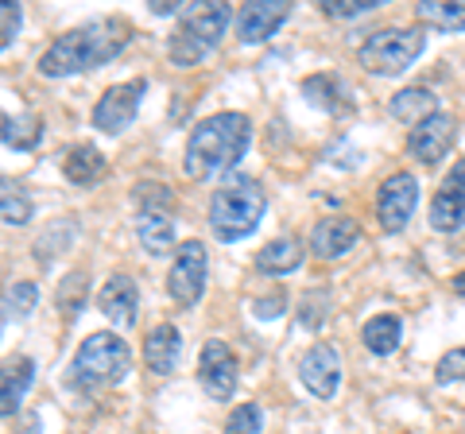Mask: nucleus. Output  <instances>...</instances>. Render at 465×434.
Wrapping results in <instances>:
<instances>
[{"label": "nucleus", "instance_id": "nucleus-9", "mask_svg": "<svg viewBox=\"0 0 465 434\" xmlns=\"http://www.w3.org/2000/svg\"><path fill=\"white\" fill-rule=\"evenodd\" d=\"M419 206V182L411 171H396L381 182V194H376V222H381L384 233H400V229L411 222V213Z\"/></svg>", "mask_w": 465, "mask_h": 434}, {"label": "nucleus", "instance_id": "nucleus-5", "mask_svg": "<svg viewBox=\"0 0 465 434\" xmlns=\"http://www.w3.org/2000/svg\"><path fill=\"white\" fill-rule=\"evenodd\" d=\"M128 365H133V350L124 345V338L105 330L78 345L74 360H70V380L78 388H113L128 372Z\"/></svg>", "mask_w": 465, "mask_h": 434}, {"label": "nucleus", "instance_id": "nucleus-24", "mask_svg": "<svg viewBox=\"0 0 465 434\" xmlns=\"http://www.w3.org/2000/svg\"><path fill=\"white\" fill-rule=\"evenodd\" d=\"M32 194L16 179H0V222L5 225H27L32 222Z\"/></svg>", "mask_w": 465, "mask_h": 434}, {"label": "nucleus", "instance_id": "nucleus-14", "mask_svg": "<svg viewBox=\"0 0 465 434\" xmlns=\"http://www.w3.org/2000/svg\"><path fill=\"white\" fill-rule=\"evenodd\" d=\"M291 16L287 0H264V5H244L237 12V39L241 43H264L280 32V24Z\"/></svg>", "mask_w": 465, "mask_h": 434}, {"label": "nucleus", "instance_id": "nucleus-27", "mask_svg": "<svg viewBox=\"0 0 465 434\" xmlns=\"http://www.w3.org/2000/svg\"><path fill=\"white\" fill-rule=\"evenodd\" d=\"M136 206L140 213H167L174 210V194L167 191V186H159V182H140L136 186Z\"/></svg>", "mask_w": 465, "mask_h": 434}, {"label": "nucleus", "instance_id": "nucleus-34", "mask_svg": "<svg viewBox=\"0 0 465 434\" xmlns=\"http://www.w3.org/2000/svg\"><path fill=\"white\" fill-rule=\"evenodd\" d=\"M434 376H439L442 384H450V380H465V345H458V350L442 353V360H439V369H434Z\"/></svg>", "mask_w": 465, "mask_h": 434}, {"label": "nucleus", "instance_id": "nucleus-15", "mask_svg": "<svg viewBox=\"0 0 465 434\" xmlns=\"http://www.w3.org/2000/svg\"><path fill=\"white\" fill-rule=\"evenodd\" d=\"M357 237H361V229L353 217H322L311 233V249L318 260H338L353 249Z\"/></svg>", "mask_w": 465, "mask_h": 434}, {"label": "nucleus", "instance_id": "nucleus-17", "mask_svg": "<svg viewBox=\"0 0 465 434\" xmlns=\"http://www.w3.org/2000/svg\"><path fill=\"white\" fill-rule=\"evenodd\" d=\"M179 353H183V334H179V326H171V322H159L152 334L143 338V365L155 376H171L174 365H179Z\"/></svg>", "mask_w": 465, "mask_h": 434}, {"label": "nucleus", "instance_id": "nucleus-16", "mask_svg": "<svg viewBox=\"0 0 465 434\" xmlns=\"http://www.w3.org/2000/svg\"><path fill=\"white\" fill-rule=\"evenodd\" d=\"M136 307H140V295H136V283L128 276H109V283L101 287L97 295V311L109 318L113 326L128 330L136 322Z\"/></svg>", "mask_w": 465, "mask_h": 434}, {"label": "nucleus", "instance_id": "nucleus-3", "mask_svg": "<svg viewBox=\"0 0 465 434\" xmlns=\"http://www.w3.org/2000/svg\"><path fill=\"white\" fill-rule=\"evenodd\" d=\"M268 210V198L260 191V182L249 175H229L210 198V229L217 241H244L260 225V217Z\"/></svg>", "mask_w": 465, "mask_h": 434}, {"label": "nucleus", "instance_id": "nucleus-35", "mask_svg": "<svg viewBox=\"0 0 465 434\" xmlns=\"http://www.w3.org/2000/svg\"><path fill=\"white\" fill-rule=\"evenodd\" d=\"M152 12H155V16H174V12H183V5H167V0H152Z\"/></svg>", "mask_w": 465, "mask_h": 434}, {"label": "nucleus", "instance_id": "nucleus-12", "mask_svg": "<svg viewBox=\"0 0 465 434\" xmlns=\"http://www.w3.org/2000/svg\"><path fill=\"white\" fill-rule=\"evenodd\" d=\"M430 225L439 233H458L465 225V159H458L450 167V175L442 179L439 194L430 202Z\"/></svg>", "mask_w": 465, "mask_h": 434}, {"label": "nucleus", "instance_id": "nucleus-31", "mask_svg": "<svg viewBox=\"0 0 465 434\" xmlns=\"http://www.w3.org/2000/svg\"><path fill=\"white\" fill-rule=\"evenodd\" d=\"M381 8V0H326L322 12L333 20H357V16H365V12H376Z\"/></svg>", "mask_w": 465, "mask_h": 434}, {"label": "nucleus", "instance_id": "nucleus-28", "mask_svg": "<svg viewBox=\"0 0 465 434\" xmlns=\"http://www.w3.org/2000/svg\"><path fill=\"white\" fill-rule=\"evenodd\" d=\"M82 307H85V276L82 271H70L63 280V287H58V311L66 318H74Z\"/></svg>", "mask_w": 465, "mask_h": 434}, {"label": "nucleus", "instance_id": "nucleus-18", "mask_svg": "<svg viewBox=\"0 0 465 434\" xmlns=\"http://www.w3.org/2000/svg\"><path fill=\"white\" fill-rule=\"evenodd\" d=\"M32 380H35V360L32 357H8L5 365H0V415H12L20 408Z\"/></svg>", "mask_w": 465, "mask_h": 434}, {"label": "nucleus", "instance_id": "nucleus-29", "mask_svg": "<svg viewBox=\"0 0 465 434\" xmlns=\"http://www.w3.org/2000/svg\"><path fill=\"white\" fill-rule=\"evenodd\" d=\"M35 302H39V287H35V283H27V280L12 283V287H8V295H5V307H8L12 318H27V314L35 311Z\"/></svg>", "mask_w": 465, "mask_h": 434}, {"label": "nucleus", "instance_id": "nucleus-36", "mask_svg": "<svg viewBox=\"0 0 465 434\" xmlns=\"http://www.w3.org/2000/svg\"><path fill=\"white\" fill-rule=\"evenodd\" d=\"M454 291L465 299V271H458V276H454Z\"/></svg>", "mask_w": 465, "mask_h": 434}, {"label": "nucleus", "instance_id": "nucleus-19", "mask_svg": "<svg viewBox=\"0 0 465 434\" xmlns=\"http://www.w3.org/2000/svg\"><path fill=\"white\" fill-rule=\"evenodd\" d=\"M302 264V241L299 237H275L256 252V268L264 276H287Z\"/></svg>", "mask_w": 465, "mask_h": 434}, {"label": "nucleus", "instance_id": "nucleus-25", "mask_svg": "<svg viewBox=\"0 0 465 434\" xmlns=\"http://www.w3.org/2000/svg\"><path fill=\"white\" fill-rule=\"evenodd\" d=\"M430 113H439V109H434V94L430 90H419V85H415V90H403V94L391 97V117L407 121L411 128L419 121H427Z\"/></svg>", "mask_w": 465, "mask_h": 434}, {"label": "nucleus", "instance_id": "nucleus-7", "mask_svg": "<svg viewBox=\"0 0 465 434\" xmlns=\"http://www.w3.org/2000/svg\"><path fill=\"white\" fill-rule=\"evenodd\" d=\"M206 291V244L202 241H183L179 252L171 260L167 271V295L179 302V307H194Z\"/></svg>", "mask_w": 465, "mask_h": 434}, {"label": "nucleus", "instance_id": "nucleus-6", "mask_svg": "<svg viewBox=\"0 0 465 434\" xmlns=\"http://www.w3.org/2000/svg\"><path fill=\"white\" fill-rule=\"evenodd\" d=\"M427 47V35L419 27H388V32H372L357 51V63L369 74H403Z\"/></svg>", "mask_w": 465, "mask_h": 434}, {"label": "nucleus", "instance_id": "nucleus-21", "mask_svg": "<svg viewBox=\"0 0 465 434\" xmlns=\"http://www.w3.org/2000/svg\"><path fill=\"white\" fill-rule=\"evenodd\" d=\"M63 175L74 186H94L105 175V155H101L94 143H78V148H70L63 159Z\"/></svg>", "mask_w": 465, "mask_h": 434}, {"label": "nucleus", "instance_id": "nucleus-4", "mask_svg": "<svg viewBox=\"0 0 465 434\" xmlns=\"http://www.w3.org/2000/svg\"><path fill=\"white\" fill-rule=\"evenodd\" d=\"M232 24L229 5H186L179 12V27L167 43V54L174 66H198L206 54L222 43L225 27Z\"/></svg>", "mask_w": 465, "mask_h": 434}, {"label": "nucleus", "instance_id": "nucleus-23", "mask_svg": "<svg viewBox=\"0 0 465 434\" xmlns=\"http://www.w3.org/2000/svg\"><path fill=\"white\" fill-rule=\"evenodd\" d=\"M43 136V121L39 113H20V117H8V113H0V140L8 143V148L16 152H32Z\"/></svg>", "mask_w": 465, "mask_h": 434}, {"label": "nucleus", "instance_id": "nucleus-11", "mask_svg": "<svg viewBox=\"0 0 465 434\" xmlns=\"http://www.w3.org/2000/svg\"><path fill=\"white\" fill-rule=\"evenodd\" d=\"M454 140H458V121L450 117V113H430L427 121H419L411 133H407V152L415 159H423L427 167H434L454 148Z\"/></svg>", "mask_w": 465, "mask_h": 434}, {"label": "nucleus", "instance_id": "nucleus-2", "mask_svg": "<svg viewBox=\"0 0 465 434\" xmlns=\"http://www.w3.org/2000/svg\"><path fill=\"white\" fill-rule=\"evenodd\" d=\"M252 121L244 113H213V117L198 121L191 140H186L183 167L191 179H210L217 171H229L237 159L249 152Z\"/></svg>", "mask_w": 465, "mask_h": 434}, {"label": "nucleus", "instance_id": "nucleus-20", "mask_svg": "<svg viewBox=\"0 0 465 434\" xmlns=\"http://www.w3.org/2000/svg\"><path fill=\"white\" fill-rule=\"evenodd\" d=\"M400 338H403V322L400 314H372L365 330H361V341H365V350L376 353V357H388L400 350Z\"/></svg>", "mask_w": 465, "mask_h": 434}, {"label": "nucleus", "instance_id": "nucleus-8", "mask_svg": "<svg viewBox=\"0 0 465 434\" xmlns=\"http://www.w3.org/2000/svg\"><path fill=\"white\" fill-rule=\"evenodd\" d=\"M143 94H148V82L143 78L109 85V90L97 97V105H94V128L97 133H105V136H121L124 128L136 121Z\"/></svg>", "mask_w": 465, "mask_h": 434}, {"label": "nucleus", "instance_id": "nucleus-1", "mask_svg": "<svg viewBox=\"0 0 465 434\" xmlns=\"http://www.w3.org/2000/svg\"><path fill=\"white\" fill-rule=\"evenodd\" d=\"M133 39V24L121 16H105V20H90L74 27V32L58 35L39 59V74L43 78H66V74H82V70H97L113 63L116 54L128 47Z\"/></svg>", "mask_w": 465, "mask_h": 434}, {"label": "nucleus", "instance_id": "nucleus-37", "mask_svg": "<svg viewBox=\"0 0 465 434\" xmlns=\"http://www.w3.org/2000/svg\"><path fill=\"white\" fill-rule=\"evenodd\" d=\"M0 330H5V318H0Z\"/></svg>", "mask_w": 465, "mask_h": 434}, {"label": "nucleus", "instance_id": "nucleus-26", "mask_svg": "<svg viewBox=\"0 0 465 434\" xmlns=\"http://www.w3.org/2000/svg\"><path fill=\"white\" fill-rule=\"evenodd\" d=\"M415 16L430 24V27H446V32H465V0L454 5H442V0H430V5H415Z\"/></svg>", "mask_w": 465, "mask_h": 434}, {"label": "nucleus", "instance_id": "nucleus-10", "mask_svg": "<svg viewBox=\"0 0 465 434\" xmlns=\"http://www.w3.org/2000/svg\"><path fill=\"white\" fill-rule=\"evenodd\" d=\"M237 376H241V365L237 357H232V350L225 341H206L198 353V384L206 388V396L213 399H232V392H237Z\"/></svg>", "mask_w": 465, "mask_h": 434}, {"label": "nucleus", "instance_id": "nucleus-33", "mask_svg": "<svg viewBox=\"0 0 465 434\" xmlns=\"http://www.w3.org/2000/svg\"><path fill=\"white\" fill-rule=\"evenodd\" d=\"M20 20H24L20 5H12V0H0V51H5L8 43L16 39V32H20Z\"/></svg>", "mask_w": 465, "mask_h": 434}, {"label": "nucleus", "instance_id": "nucleus-30", "mask_svg": "<svg viewBox=\"0 0 465 434\" xmlns=\"http://www.w3.org/2000/svg\"><path fill=\"white\" fill-rule=\"evenodd\" d=\"M260 427H264V415H260L256 403H241L225 419V434H260Z\"/></svg>", "mask_w": 465, "mask_h": 434}, {"label": "nucleus", "instance_id": "nucleus-13", "mask_svg": "<svg viewBox=\"0 0 465 434\" xmlns=\"http://www.w3.org/2000/svg\"><path fill=\"white\" fill-rule=\"evenodd\" d=\"M299 380L307 384V392L318 399H333L341 384V357L333 345H311L299 360Z\"/></svg>", "mask_w": 465, "mask_h": 434}, {"label": "nucleus", "instance_id": "nucleus-32", "mask_svg": "<svg viewBox=\"0 0 465 434\" xmlns=\"http://www.w3.org/2000/svg\"><path fill=\"white\" fill-rule=\"evenodd\" d=\"M333 90H338V78H322V74H318V78L302 82V94H307L314 105H322V109H341L338 97H333Z\"/></svg>", "mask_w": 465, "mask_h": 434}, {"label": "nucleus", "instance_id": "nucleus-22", "mask_svg": "<svg viewBox=\"0 0 465 434\" xmlns=\"http://www.w3.org/2000/svg\"><path fill=\"white\" fill-rule=\"evenodd\" d=\"M136 237L148 256H167L174 244V222L167 213H140L136 217Z\"/></svg>", "mask_w": 465, "mask_h": 434}]
</instances>
